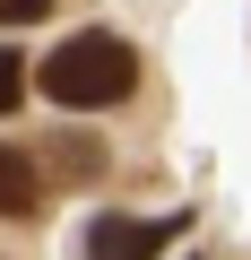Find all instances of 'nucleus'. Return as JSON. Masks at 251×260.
Instances as JSON below:
<instances>
[{
    "label": "nucleus",
    "instance_id": "39448f33",
    "mask_svg": "<svg viewBox=\"0 0 251 260\" xmlns=\"http://www.w3.org/2000/svg\"><path fill=\"white\" fill-rule=\"evenodd\" d=\"M52 9V0H0V18H9V26H26V18H44Z\"/></svg>",
    "mask_w": 251,
    "mask_h": 260
},
{
    "label": "nucleus",
    "instance_id": "7ed1b4c3",
    "mask_svg": "<svg viewBox=\"0 0 251 260\" xmlns=\"http://www.w3.org/2000/svg\"><path fill=\"white\" fill-rule=\"evenodd\" d=\"M35 208V165L18 148H0V217H26Z\"/></svg>",
    "mask_w": 251,
    "mask_h": 260
},
{
    "label": "nucleus",
    "instance_id": "f03ea898",
    "mask_svg": "<svg viewBox=\"0 0 251 260\" xmlns=\"http://www.w3.org/2000/svg\"><path fill=\"white\" fill-rule=\"evenodd\" d=\"M182 225H191V217H165V225H139V217H95V225H87V243H78V260H156Z\"/></svg>",
    "mask_w": 251,
    "mask_h": 260
},
{
    "label": "nucleus",
    "instance_id": "20e7f679",
    "mask_svg": "<svg viewBox=\"0 0 251 260\" xmlns=\"http://www.w3.org/2000/svg\"><path fill=\"white\" fill-rule=\"evenodd\" d=\"M18 95H26V61L0 44V113H18Z\"/></svg>",
    "mask_w": 251,
    "mask_h": 260
},
{
    "label": "nucleus",
    "instance_id": "f257e3e1",
    "mask_svg": "<svg viewBox=\"0 0 251 260\" xmlns=\"http://www.w3.org/2000/svg\"><path fill=\"white\" fill-rule=\"evenodd\" d=\"M35 87L69 113H104L139 87V52L121 44V35H61L52 61H35Z\"/></svg>",
    "mask_w": 251,
    "mask_h": 260
}]
</instances>
